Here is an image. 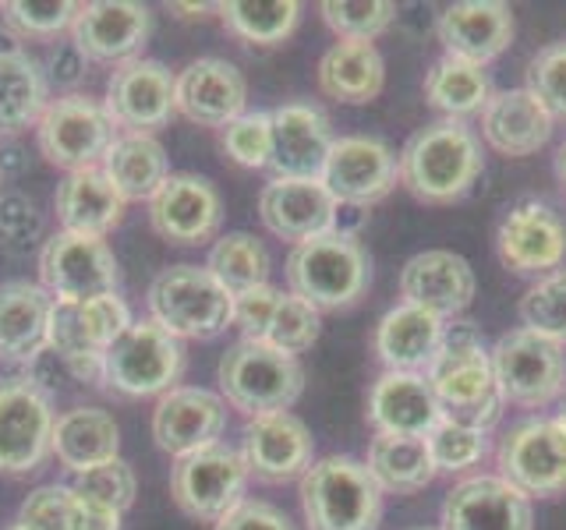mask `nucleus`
Returning <instances> with one entry per match:
<instances>
[{
	"mask_svg": "<svg viewBox=\"0 0 566 530\" xmlns=\"http://www.w3.org/2000/svg\"><path fill=\"white\" fill-rule=\"evenodd\" d=\"M485 167L482 141L464 120L442 117L429 128L411 135L397 159L400 184L418 202L450 205L474 188L478 173Z\"/></svg>",
	"mask_w": 566,
	"mask_h": 530,
	"instance_id": "obj_1",
	"label": "nucleus"
},
{
	"mask_svg": "<svg viewBox=\"0 0 566 530\" xmlns=\"http://www.w3.org/2000/svg\"><path fill=\"white\" fill-rule=\"evenodd\" d=\"M432 393L439 400L442 417L471 424V428L489 432L503 411L500 385H495L492 353L482 347L478 332L471 326H447V340H442L432 368L424 371Z\"/></svg>",
	"mask_w": 566,
	"mask_h": 530,
	"instance_id": "obj_2",
	"label": "nucleus"
},
{
	"mask_svg": "<svg viewBox=\"0 0 566 530\" xmlns=\"http://www.w3.org/2000/svg\"><path fill=\"white\" fill-rule=\"evenodd\" d=\"M287 287L315 311H340L358 305L371 283V258L358 237L318 234L305 244H294L287 255Z\"/></svg>",
	"mask_w": 566,
	"mask_h": 530,
	"instance_id": "obj_3",
	"label": "nucleus"
},
{
	"mask_svg": "<svg viewBox=\"0 0 566 530\" xmlns=\"http://www.w3.org/2000/svg\"><path fill=\"white\" fill-rule=\"evenodd\" d=\"M217 382L223 403H230L252 421L262 414L291 411L305 393V368H301L294 353L273 350L255 340H238L220 358Z\"/></svg>",
	"mask_w": 566,
	"mask_h": 530,
	"instance_id": "obj_4",
	"label": "nucleus"
},
{
	"mask_svg": "<svg viewBox=\"0 0 566 530\" xmlns=\"http://www.w3.org/2000/svg\"><path fill=\"white\" fill-rule=\"evenodd\" d=\"M308 530H379L382 488L354 456H323L301 477Z\"/></svg>",
	"mask_w": 566,
	"mask_h": 530,
	"instance_id": "obj_5",
	"label": "nucleus"
},
{
	"mask_svg": "<svg viewBox=\"0 0 566 530\" xmlns=\"http://www.w3.org/2000/svg\"><path fill=\"white\" fill-rule=\"evenodd\" d=\"M149 318L177 340H212L234 326V294L206 265H170L149 287Z\"/></svg>",
	"mask_w": 566,
	"mask_h": 530,
	"instance_id": "obj_6",
	"label": "nucleus"
},
{
	"mask_svg": "<svg viewBox=\"0 0 566 530\" xmlns=\"http://www.w3.org/2000/svg\"><path fill=\"white\" fill-rule=\"evenodd\" d=\"M185 375V347L153 318H138L103 353V385L124 400L164 396Z\"/></svg>",
	"mask_w": 566,
	"mask_h": 530,
	"instance_id": "obj_7",
	"label": "nucleus"
},
{
	"mask_svg": "<svg viewBox=\"0 0 566 530\" xmlns=\"http://www.w3.org/2000/svg\"><path fill=\"white\" fill-rule=\"evenodd\" d=\"M117 124L106 114V106L85 93H64L50 99L40 124H35V141L46 163L67 173L99 167L106 149L114 146Z\"/></svg>",
	"mask_w": 566,
	"mask_h": 530,
	"instance_id": "obj_8",
	"label": "nucleus"
},
{
	"mask_svg": "<svg viewBox=\"0 0 566 530\" xmlns=\"http://www.w3.org/2000/svg\"><path fill=\"white\" fill-rule=\"evenodd\" d=\"M248 477L252 474H248L241 449L212 442V446L177 459L170 474V495L185 517L199 523H220L244 499Z\"/></svg>",
	"mask_w": 566,
	"mask_h": 530,
	"instance_id": "obj_9",
	"label": "nucleus"
},
{
	"mask_svg": "<svg viewBox=\"0 0 566 530\" xmlns=\"http://www.w3.org/2000/svg\"><path fill=\"white\" fill-rule=\"evenodd\" d=\"M500 396L517 406H545L566 393V350L531 329H510L492 347Z\"/></svg>",
	"mask_w": 566,
	"mask_h": 530,
	"instance_id": "obj_10",
	"label": "nucleus"
},
{
	"mask_svg": "<svg viewBox=\"0 0 566 530\" xmlns=\"http://www.w3.org/2000/svg\"><path fill=\"white\" fill-rule=\"evenodd\" d=\"M500 477L527 499H556L566 491V428L559 421L527 417L500 438Z\"/></svg>",
	"mask_w": 566,
	"mask_h": 530,
	"instance_id": "obj_11",
	"label": "nucleus"
},
{
	"mask_svg": "<svg viewBox=\"0 0 566 530\" xmlns=\"http://www.w3.org/2000/svg\"><path fill=\"white\" fill-rule=\"evenodd\" d=\"M53 403L29 375L0 379V474L25 477L46 464L53 442Z\"/></svg>",
	"mask_w": 566,
	"mask_h": 530,
	"instance_id": "obj_12",
	"label": "nucleus"
},
{
	"mask_svg": "<svg viewBox=\"0 0 566 530\" xmlns=\"http://www.w3.org/2000/svg\"><path fill=\"white\" fill-rule=\"evenodd\" d=\"M117 258L106 237L57 230L43 241L40 287L53 300H88L99 294H117Z\"/></svg>",
	"mask_w": 566,
	"mask_h": 530,
	"instance_id": "obj_13",
	"label": "nucleus"
},
{
	"mask_svg": "<svg viewBox=\"0 0 566 530\" xmlns=\"http://www.w3.org/2000/svg\"><path fill=\"white\" fill-rule=\"evenodd\" d=\"M174 85L177 75L153 57L124 61L106 78V114L114 117L117 128L132 135H156L167 128L170 117L177 114L174 106Z\"/></svg>",
	"mask_w": 566,
	"mask_h": 530,
	"instance_id": "obj_14",
	"label": "nucleus"
},
{
	"mask_svg": "<svg viewBox=\"0 0 566 530\" xmlns=\"http://www.w3.org/2000/svg\"><path fill=\"white\" fill-rule=\"evenodd\" d=\"M234 326L241 329V340H255L283 353H305L315 347L323 322L318 311L291 290L255 287L234 297Z\"/></svg>",
	"mask_w": 566,
	"mask_h": 530,
	"instance_id": "obj_15",
	"label": "nucleus"
},
{
	"mask_svg": "<svg viewBox=\"0 0 566 530\" xmlns=\"http://www.w3.org/2000/svg\"><path fill=\"white\" fill-rule=\"evenodd\" d=\"M149 223L177 247H199L217 237L223 223V199L202 173H170L149 199Z\"/></svg>",
	"mask_w": 566,
	"mask_h": 530,
	"instance_id": "obj_16",
	"label": "nucleus"
},
{
	"mask_svg": "<svg viewBox=\"0 0 566 530\" xmlns=\"http://www.w3.org/2000/svg\"><path fill=\"white\" fill-rule=\"evenodd\" d=\"M397 156L382 138L347 135L333 141L318 181L326 184V191L340 205L368 209L397 188Z\"/></svg>",
	"mask_w": 566,
	"mask_h": 530,
	"instance_id": "obj_17",
	"label": "nucleus"
},
{
	"mask_svg": "<svg viewBox=\"0 0 566 530\" xmlns=\"http://www.w3.org/2000/svg\"><path fill=\"white\" fill-rule=\"evenodd\" d=\"M135 322L128 305L117 294H99L88 300H53L46 347L57 358H103L128 326Z\"/></svg>",
	"mask_w": 566,
	"mask_h": 530,
	"instance_id": "obj_18",
	"label": "nucleus"
},
{
	"mask_svg": "<svg viewBox=\"0 0 566 530\" xmlns=\"http://www.w3.org/2000/svg\"><path fill=\"white\" fill-rule=\"evenodd\" d=\"M241 456L248 474H255L265 485H283L294 477H305L315 464V438L308 424L291 411L262 414L244 424Z\"/></svg>",
	"mask_w": 566,
	"mask_h": 530,
	"instance_id": "obj_19",
	"label": "nucleus"
},
{
	"mask_svg": "<svg viewBox=\"0 0 566 530\" xmlns=\"http://www.w3.org/2000/svg\"><path fill=\"white\" fill-rule=\"evenodd\" d=\"M153 32V11L135 0H93L78 4L71 40L88 61L99 64H124L142 57Z\"/></svg>",
	"mask_w": 566,
	"mask_h": 530,
	"instance_id": "obj_20",
	"label": "nucleus"
},
{
	"mask_svg": "<svg viewBox=\"0 0 566 530\" xmlns=\"http://www.w3.org/2000/svg\"><path fill=\"white\" fill-rule=\"evenodd\" d=\"M223 428H227L223 396L209 393V389H199V385H174L170 393L159 396L156 411H153L156 446L170 453L174 459L220 442Z\"/></svg>",
	"mask_w": 566,
	"mask_h": 530,
	"instance_id": "obj_21",
	"label": "nucleus"
},
{
	"mask_svg": "<svg viewBox=\"0 0 566 530\" xmlns=\"http://www.w3.org/2000/svg\"><path fill=\"white\" fill-rule=\"evenodd\" d=\"M442 530H535V512L500 474H478L447 491Z\"/></svg>",
	"mask_w": 566,
	"mask_h": 530,
	"instance_id": "obj_22",
	"label": "nucleus"
},
{
	"mask_svg": "<svg viewBox=\"0 0 566 530\" xmlns=\"http://www.w3.org/2000/svg\"><path fill=\"white\" fill-rule=\"evenodd\" d=\"M248 103V82L223 57H199L177 71L174 85V106L177 114L188 117L202 128H227L230 120L244 114Z\"/></svg>",
	"mask_w": 566,
	"mask_h": 530,
	"instance_id": "obj_23",
	"label": "nucleus"
},
{
	"mask_svg": "<svg viewBox=\"0 0 566 530\" xmlns=\"http://www.w3.org/2000/svg\"><path fill=\"white\" fill-rule=\"evenodd\" d=\"M495 247L517 276H548L566 262V223L548 205L524 202L503 216Z\"/></svg>",
	"mask_w": 566,
	"mask_h": 530,
	"instance_id": "obj_24",
	"label": "nucleus"
},
{
	"mask_svg": "<svg viewBox=\"0 0 566 530\" xmlns=\"http://www.w3.org/2000/svg\"><path fill=\"white\" fill-rule=\"evenodd\" d=\"M336 209H340V202L326 191L323 181L273 177L259 194V216L265 230L291 244H305L318 234H329L336 226Z\"/></svg>",
	"mask_w": 566,
	"mask_h": 530,
	"instance_id": "obj_25",
	"label": "nucleus"
},
{
	"mask_svg": "<svg viewBox=\"0 0 566 530\" xmlns=\"http://www.w3.org/2000/svg\"><path fill=\"white\" fill-rule=\"evenodd\" d=\"M273 117V177H291V181H318L333 149V131L323 110L312 103H283Z\"/></svg>",
	"mask_w": 566,
	"mask_h": 530,
	"instance_id": "obj_26",
	"label": "nucleus"
},
{
	"mask_svg": "<svg viewBox=\"0 0 566 530\" xmlns=\"http://www.w3.org/2000/svg\"><path fill=\"white\" fill-rule=\"evenodd\" d=\"M436 35L447 57L485 67L513 43V11L500 0H460L439 14Z\"/></svg>",
	"mask_w": 566,
	"mask_h": 530,
	"instance_id": "obj_27",
	"label": "nucleus"
},
{
	"mask_svg": "<svg viewBox=\"0 0 566 530\" xmlns=\"http://www.w3.org/2000/svg\"><path fill=\"white\" fill-rule=\"evenodd\" d=\"M400 294L403 305L424 308L439 318L460 315L474 300V269L464 255L432 247V252H421L403 265Z\"/></svg>",
	"mask_w": 566,
	"mask_h": 530,
	"instance_id": "obj_28",
	"label": "nucleus"
},
{
	"mask_svg": "<svg viewBox=\"0 0 566 530\" xmlns=\"http://www.w3.org/2000/svg\"><path fill=\"white\" fill-rule=\"evenodd\" d=\"M368 421L379 435L424 438L442 421L432 385L418 371H386L368 393Z\"/></svg>",
	"mask_w": 566,
	"mask_h": 530,
	"instance_id": "obj_29",
	"label": "nucleus"
},
{
	"mask_svg": "<svg viewBox=\"0 0 566 530\" xmlns=\"http://www.w3.org/2000/svg\"><path fill=\"white\" fill-rule=\"evenodd\" d=\"M124 202L117 188L106 181L99 167L75 170L53 191V212L57 223L67 234H85V237H106L124 223Z\"/></svg>",
	"mask_w": 566,
	"mask_h": 530,
	"instance_id": "obj_30",
	"label": "nucleus"
},
{
	"mask_svg": "<svg viewBox=\"0 0 566 530\" xmlns=\"http://www.w3.org/2000/svg\"><path fill=\"white\" fill-rule=\"evenodd\" d=\"M482 138L510 159L535 156L553 138V114L527 88L492 93L482 110Z\"/></svg>",
	"mask_w": 566,
	"mask_h": 530,
	"instance_id": "obj_31",
	"label": "nucleus"
},
{
	"mask_svg": "<svg viewBox=\"0 0 566 530\" xmlns=\"http://www.w3.org/2000/svg\"><path fill=\"white\" fill-rule=\"evenodd\" d=\"M442 340H447V322L415 305L389 308L376 326V353L389 371H418V375L429 371Z\"/></svg>",
	"mask_w": 566,
	"mask_h": 530,
	"instance_id": "obj_32",
	"label": "nucleus"
},
{
	"mask_svg": "<svg viewBox=\"0 0 566 530\" xmlns=\"http://www.w3.org/2000/svg\"><path fill=\"white\" fill-rule=\"evenodd\" d=\"M50 453L57 456V464L71 474H85L106 459L120 456V428L111 411L99 406H71L53 421V442Z\"/></svg>",
	"mask_w": 566,
	"mask_h": 530,
	"instance_id": "obj_33",
	"label": "nucleus"
},
{
	"mask_svg": "<svg viewBox=\"0 0 566 530\" xmlns=\"http://www.w3.org/2000/svg\"><path fill=\"white\" fill-rule=\"evenodd\" d=\"M53 297L29 279L0 287V361H32L46 350Z\"/></svg>",
	"mask_w": 566,
	"mask_h": 530,
	"instance_id": "obj_34",
	"label": "nucleus"
},
{
	"mask_svg": "<svg viewBox=\"0 0 566 530\" xmlns=\"http://www.w3.org/2000/svg\"><path fill=\"white\" fill-rule=\"evenodd\" d=\"M99 170L124 202H149L170 177V159L156 135L120 131L114 146L106 149Z\"/></svg>",
	"mask_w": 566,
	"mask_h": 530,
	"instance_id": "obj_35",
	"label": "nucleus"
},
{
	"mask_svg": "<svg viewBox=\"0 0 566 530\" xmlns=\"http://www.w3.org/2000/svg\"><path fill=\"white\" fill-rule=\"evenodd\" d=\"M382 85H386V64L376 43L340 40L318 61V88H323V96L336 103L365 106L382 93Z\"/></svg>",
	"mask_w": 566,
	"mask_h": 530,
	"instance_id": "obj_36",
	"label": "nucleus"
},
{
	"mask_svg": "<svg viewBox=\"0 0 566 530\" xmlns=\"http://www.w3.org/2000/svg\"><path fill=\"white\" fill-rule=\"evenodd\" d=\"M50 106L43 67L25 50H0V138L35 128Z\"/></svg>",
	"mask_w": 566,
	"mask_h": 530,
	"instance_id": "obj_37",
	"label": "nucleus"
},
{
	"mask_svg": "<svg viewBox=\"0 0 566 530\" xmlns=\"http://www.w3.org/2000/svg\"><path fill=\"white\" fill-rule=\"evenodd\" d=\"M365 467L376 477L382 495H415L424 485H432V477L439 474L429 442L415 435H376L368 442Z\"/></svg>",
	"mask_w": 566,
	"mask_h": 530,
	"instance_id": "obj_38",
	"label": "nucleus"
},
{
	"mask_svg": "<svg viewBox=\"0 0 566 530\" xmlns=\"http://www.w3.org/2000/svg\"><path fill=\"white\" fill-rule=\"evenodd\" d=\"M424 99H429L432 110H442L453 120L468 114H482L485 103L492 99V78L478 64L442 57L424 75Z\"/></svg>",
	"mask_w": 566,
	"mask_h": 530,
	"instance_id": "obj_39",
	"label": "nucleus"
},
{
	"mask_svg": "<svg viewBox=\"0 0 566 530\" xmlns=\"http://www.w3.org/2000/svg\"><path fill=\"white\" fill-rule=\"evenodd\" d=\"M217 11L230 35L255 46H280L283 40H291V32L301 22L297 0H273V4H262V0H230V4H217Z\"/></svg>",
	"mask_w": 566,
	"mask_h": 530,
	"instance_id": "obj_40",
	"label": "nucleus"
},
{
	"mask_svg": "<svg viewBox=\"0 0 566 530\" xmlns=\"http://www.w3.org/2000/svg\"><path fill=\"white\" fill-rule=\"evenodd\" d=\"M206 269L238 297L244 290H255L270 283V252H265V244L255 234L234 230V234H227L212 244Z\"/></svg>",
	"mask_w": 566,
	"mask_h": 530,
	"instance_id": "obj_41",
	"label": "nucleus"
},
{
	"mask_svg": "<svg viewBox=\"0 0 566 530\" xmlns=\"http://www.w3.org/2000/svg\"><path fill=\"white\" fill-rule=\"evenodd\" d=\"M521 322L524 329L548 336L559 347L566 343V269L542 276L535 287L521 297Z\"/></svg>",
	"mask_w": 566,
	"mask_h": 530,
	"instance_id": "obj_42",
	"label": "nucleus"
},
{
	"mask_svg": "<svg viewBox=\"0 0 566 530\" xmlns=\"http://www.w3.org/2000/svg\"><path fill=\"white\" fill-rule=\"evenodd\" d=\"M424 442H429L436 470H447V474H460L474 464H482L489 453V432L450 421V417H442L436 428L424 435Z\"/></svg>",
	"mask_w": 566,
	"mask_h": 530,
	"instance_id": "obj_43",
	"label": "nucleus"
},
{
	"mask_svg": "<svg viewBox=\"0 0 566 530\" xmlns=\"http://www.w3.org/2000/svg\"><path fill=\"white\" fill-rule=\"evenodd\" d=\"M318 11L340 40L358 43H371L397 18V4H389V0H326V4H318Z\"/></svg>",
	"mask_w": 566,
	"mask_h": 530,
	"instance_id": "obj_44",
	"label": "nucleus"
},
{
	"mask_svg": "<svg viewBox=\"0 0 566 530\" xmlns=\"http://www.w3.org/2000/svg\"><path fill=\"white\" fill-rule=\"evenodd\" d=\"M78 4L71 0H14L4 4V25L22 40H57L75 25Z\"/></svg>",
	"mask_w": 566,
	"mask_h": 530,
	"instance_id": "obj_45",
	"label": "nucleus"
},
{
	"mask_svg": "<svg viewBox=\"0 0 566 530\" xmlns=\"http://www.w3.org/2000/svg\"><path fill=\"white\" fill-rule=\"evenodd\" d=\"M220 146H223V152L234 159L238 167H248V170L270 167V156H273V117L265 114V110L241 114L238 120H230L227 128H223Z\"/></svg>",
	"mask_w": 566,
	"mask_h": 530,
	"instance_id": "obj_46",
	"label": "nucleus"
},
{
	"mask_svg": "<svg viewBox=\"0 0 566 530\" xmlns=\"http://www.w3.org/2000/svg\"><path fill=\"white\" fill-rule=\"evenodd\" d=\"M527 93L553 117H566V43H553L531 57Z\"/></svg>",
	"mask_w": 566,
	"mask_h": 530,
	"instance_id": "obj_47",
	"label": "nucleus"
},
{
	"mask_svg": "<svg viewBox=\"0 0 566 530\" xmlns=\"http://www.w3.org/2000/svg\"><path fill=\"white\" fill-rule=\"evenodd\" d=\"M82 495H88V499H96L103 506H111L117 512H124L132 502H135V491H138V481H135V470L128 459H106V464L85 470L75 477V485Z\"/></svg>",
	"mask_w": 566,
	"mask_h": 530,
	"instance_id": "obj_48",
	"label": "nucleus"
},
{
	"mask_svg": "<svg viewBox=\"0 0 566 530\" xmlns=\"http://www.w3.org/2000/svg\"><path fill=\"white\" fill-rule=\"evenodd\" d=\"M67 499L71 485H40L25 495L22 509H18V523L32 530H67Z\"/></svg>",
	"mask_w": 566,
	"mask_h": 530,
	"instance_id": "obj_49",
	"label": "nucleus"
},
{
	"mask_svg": "<svg viewBox=\"0 0 566 530\" xmlns=\"http://www.w3.org/2000/svg\"><path fill=\"white\" fill-rule=\"evenodd\" d=\"M40 230L43 220L35 202H29L18 191L0 194V237H8L11 244H29L32 237H40Z\"/></svg>",
	"mask_w": 566,
	"mask_h": 530,
	"instance_id": "obj_50",
	"label": "nucleus"
},
{
	"mask_svg": "<svg viewBox=\"0 0 566 530\" xmlns=\"http://www.w3.org/2000/svg\"><path fill=\"white\" fill-rule=\"evenodd\" d=\"M212 530H294V520L273 502L241 499Z\"/></svg>",
	"mask_w": 566,
	"mask_h": 530,
	"instance_id": "obj_51",
	"label": "nucleus"
},
{
	"mask_svg": "<svg viewBox=\"0 0 566 530\" xmlns=\"http://www.w3.org/2000/svg\"><path fill=\"white\" fill-rule=\"evenodd\" d=\"M85 75H88V57L75 46V40H61V43L50 46V53H46V71H43V78L50 85L75 93Z\"/></svg>",
	"mask_w": 566,
	"mask_h": 530,
	"instance_id": "obj_52",
	"label": "nucleus"
},
{
	"mask_svg": "<svg viewBox=\"0 0 566 530\" xmlns=\"http://www.w3.org/2000/svg\"><path fill=\"white\" fill-rule=\"evenodd\" d=\"M124 512L103 506L96 499H88L78 488H71L67 499V530H120Z\"/></svg>",
	"mask_w": 566,
	"mask_h": 530,
	"instance_id": "obj_53",
	"label": "nucleus"
},
{
	"mask_svg": "<svg viewBox=\"0 0 566 530\" xmlns=\"http://www.w3.org/2000/svg\"><path fill=\"white\" fill-rule=\"evenodd\" d=\"M556 173H559V181H563V188H566V141H563L559 152H556Z\"/></svg>",
	"mask_w": 566,
	"mask_h": 530,
	"instance_id": "obj_54",
	"label": "nucleus"
},
{
	"mask_svg": "<svg viewBox=\"0 0 566 530\" xmlns=\"http://www.w3.org/2000/svg\"><path fill=\"white\" fill-rule=\"evenodd\" d=\"M174 11H185V18H191V14H206L209 11V4H174Z\"/></svg>",
	"mask_w": 566,
	"mask_h": 530,
	"instance_id": "obj_55",
	"label": "nucleus"
},
{
	"mask_svg": "<svg viewBox=\"0 0 566 530\" xmlns=\"http://www.w3.org/2000/svg\"><path fill=\"white\" fill-rule=\"evenodd\" d=\"M559 424H563V428H566V396H563V406H559V417H556Z\"/></svg>",
	"mask_w": 566,
	"mask_h": 530,
	"instance_id": "obj_56",
	"label": "nucleus"
},
{
	"mask_svg": "<svg viewBox=\"0 0 566 530\" xmlns=\"http://www.w3.org/2000/svg\"><path fill=\"white\" fill-rule=\"evenodd\" d=\"M8 530H32V527H25V523H18V520H14V523H11Z\"/></svg>",
	"mask_w": 566,
	"mask_h": 530,
	"instance_id": "obj_57",
	"label": "nucleus"
},
{
	"mask_svg": "<svg viewBox=\"0 0 566 530\" xmlns=\"http://www.w3.org/2000/svg\"><path fill=\"white\" fill-rule=\"evenodd\" d=\"M0 184H4V173H0Z\"/></svg>",
	"mask_w": 566,
	"mask_h": 530,
	"instance_id": "obj_58",
	"label": "nucleus"
},
{
	"mask_svg": "<svg viewBox=\"0 0 566 530\" xmlns=\"http://www.w3.org/2000/svg\"><path fill=\"white\" fill-rule=\"evenodd\" d=\"M418 530H432V527H418Z\"/></svg>",
	"mask_w": 566,
	"mask_h": 530,
	"instance_id": "obj_59",
	"label": "nucleus"
}]
</instances>
